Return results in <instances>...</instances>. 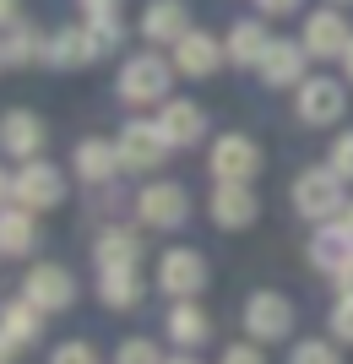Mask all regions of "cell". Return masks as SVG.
Masks as SVG:
<instances>
[{"label":"cell","mask_w":353,"mask_h":364,"mask_svg":"<svg viewBox=\"0 0 353 364\" xmlns=\"http://www.w3.org/2000/svg\"><path fill=\"white\" fill-rule=\"evenodd\" d=\"M332 6H353V0H332Z\"/></svg>","instance_id":"cell-43"},{"label":"cell","mask_w":353,"mask_h":364,"mask_svg":"<svg viewBox=\"0 0 353 364\" xmlns=\"http://www.w3.org/2000/svg\"><path fill=\"white\" fill-rule=\"evenodd\" d=\"M141 277L136 267H109V272H98V299L109 304V310H136L141 304Z\"/></svg>","instance_id":"cell-24"},{"label":"cell","mask_w":353,"mask_h":364,"mask_svg":"<svg viewBox=\"0 0 353 364\" xmlns=\"http://www.w3.org/2000/svg\"><path fill=\"white\" fill-rule=\"evenodd\" d=\"M261 213V201L250 185H212V223L217 228H250Z\"/></svg>","instance_id":"cell-19"},{"label":"cell","mask_w":353,"mask_h":364,"mask_svg":"<svg viewBox=\"0 0 353 364\" xmlns=\"http://www.w3.org/2000/svg\"><path fill=\"white\" fill-rule=\"evenodd\" d=\"M342 174L332 164L326 168H305L299 180H293V207H299V218H315V223H332V218L348 207V191H342Z\"/></svg>","instance_id":"cell-2"},{"label":"cell","mask_w":353,"mask_h":364,"mask_svg":"<svg viewBox=\"0 0 353 364\" xmlns=\"http://www.w3.org/2000/svg\"><path fill=\"white\" fill-rule=\"evenodd\" d=\"M65 201V174L44 158H33V164L16 168V207H28V213H49V207H60Z\"/></svg>","instance_id":"cell-8"},{"label":"cell","mask_w":353,"mask_h":364,"mask_svg":"<svg viewBox=\"0 0 353 364\" xmlns=\"http://www.w3.org/2000/svg\"><path fill=\"white\" fill-rule=\"evenodd\" d=\"M163 364H196V359H163Z\"/></svg>","instance_id":"cell-41"},{"label":"cell","mask_w":353,"mask_h":364,"mask_svg":"<svg viewBox=\"0 0 353 364\" xmlns=\"http://www.w3.org/2000/svg\"><path fill=\"white\" fill-rule=\"evenodd\" d=\"M104 55V44H98V33L82 22V28H60L55 38H49V65H60V71H77V65H92Z\"/></svg>","instance_id":"cell-16"},{"label":"cell","mask_w":353,"mask_h":364,"mask_svg":"<svg viewBox=\"0 0 353 364\" xmlns=\"http://www.w3.org/2000/svg\"><path fill=\"white\" fill-rule=\"evenodd\" d=\"M22 299L38 304L44 316H60V310H71V299H77V283H71V272H65V267L44 261V267H33V272H28V283H22Z\"/></svg>","instance_id":"cell-10"},{"label":"cell","mask_w":353,"mask_h":364,"mask_svg":"<svg viewBox=\"0 0 353 364\" xmlns=\"http://www.w3.org/2000/svg\"><path fill=\"white\" fill-rule=\"evenodd\" d=\"M11 353H16V343H11L6 332H0V364H11Z\"/></svg>","instance_id":"cell-39"},{"label":"cell","mask_w":353,"mask_h":364,"mask_svg":"<svg viewBox=\"0 0 353 364\" xmlns=\"http://www.w3.org/2000/svg\"><path fill=\"white\" fill-rule=\"evenodd\" d=\"M49 364H98V348L92 343H60Z\"/></svg>","instance_id":"cell-31"},{"label":"cell","mask_w":353,"mask_h":364,"mask_svg":"<svg viewBox=\"0 0 353 364\" xmlns=\"http://www.w3.org/2000/svg\"><path fill=\"white\" fill-rule=\"evenodd\" d=\"M158 131H163L169 147H196L207 136V114L190 98H169V104H158Z\"/></svg>","instance_id":"cell-13"},{"label":"cell","mask_w":353,"mask_h":364,"mask_svg":"<svg viewBox=\"0 0 353 364\" xmlns=\"http://www.w3.org/2000/svg\"><path fill=\"white\" fill-rule=\"evenodd\" d=\"M266 44H272V33L261 28V22H234V33L229 38H223V55H229L234 65H250V71H256V65H261V55H266Z\"/></svg>","instance_id":"cell-23"},{"label":"cell","mask_w":353,"mask_h":364,"mask_svg":"<svg viewBox=\"0 0 353 364\" xmlns=\"http://www.w3.org/2000/svg\"><path fill=\"white\" fill-rule=\"evenodd\" d=\"M49 60V38L38 28H28V22H16V28H6V65H38Z\"/></svg>","instance_id":"cell-26"},{"label":"cell","mask_w":353,"mask_h":364,"mask_svg":"<svg viewBox=\"0 0 353 364\" xmlns=\"http://www.w3.org/2000/svg\"><path fill=\"white\" fill-rule=\"evenodd\" d=\"M77 174H82V185H114V174H120V147L114 141H104V136H87V141H77Z\"/></svg>","instance_id":"cell-17"},{"label":"cell","mask_w":353,"mask_h":364,"mask_svg":"<svg viewBox=\"0 0 353 364\" xmlns=\"http://www.w3.org/2000/svg\"><path fill=\"white\" fill-rule=\"evenodd\" d=\"M207 168H212L217 185H250L256 174H261V147H256L250 136H239V131H229V136L212 141Z\"/></svg>","instance_id":"cell-3"},{"label":"cell","mask_w":353,"mask_h":364,"mask_svg":"<svg viewBox=\"0 0 353 364\" xmlns=\"http://www.w3.org/2000/svg\"><path fill=\"white\" fill-rule=\"evenodd\" d=\"M114 147H120V164L131 168V174H147V168H158V158L169 152V141H163L158 120H131L120 136H114Z\"/></svg>","instance_id":"cell-11"},{"label":"cell","mask_w":353,"mask_h":364,"mask_svg":"<svg viewBox=\"0 0 353 364\" xmlns=\"http://www.w3.org/2000/svg\"><path fill=\"white\" fill-rule=\"evenodd\" d=\"M174 60L163 55H131L114 76V92H120L125 104H169V82H174Z\"/></svg>","instance_id":"cell-1"},{"label":"cell","mask_w":353,"mask_h":364,"mask_svg":"<svg viewBox=\"0 0 353 364\" xmlns=\"http://www.w3.org/2000/svg\"><path fill=\"white\" fill-rule=\"evenodd\" d=\"M11 196H16V174H6V168H0V207H6Z\"/></svg>","instance_id":"cell-38"},{"label":"cell","mask_w":353,"mask_h":364,"mask_svg":"<svg viewBox=\"0 0 353 364\" xmlns=\"http://www.w3.org/2000/svg\"><path fill=\"white\" fill-rule=\"evenodd\" d=\"M342 109H348V92H342L337 76H305L299 82V98H293L299 125H337Z\"/></svg>","instance_id":"cell-5"},{"label":"cell","mask_w":353,"mask_h":364,"mask_svg":"<svg viewBox=\"0 0 353 364\" xmlns=\"http://www.w3.org/2000/svg\"><path fill=\"white\" fill-rule=\"evenodd\" d=\"M299 6H305V0H256V11H261V16H293Z\"/></svg>","instance_id":"cell-35"},{"label":"cell","mask_w":353,"mask_h":364,"mask_svg":"<svg viewBox=\"0 0 353 364\" xmlns=\"http://www.w3.org/2000/svg\"><path fill=\"white\" fill-rule=\"evenodd\" d=\"M245 332L250 343H283V337L293 332V304L288 294H277V289H256L245 299Z\"/></svg>","instance_id":"cell-4"},{"label":"cell","mask_w":353,"mask_h":364,"mask_svg":"<svg viewBox=\"0 0 353 364\" xmlns=\"http://www.w3.org/2000/svg\"><path fill=\"white\" fill-rule=\"evenodd\" d=\"M332 283H337V294H353V256L342 261L337 272H332Z\"/></svg>","instance_id":"cell-37"},{"label":"cell","mask_w":353,"mask_h":364,"mask_svg":"<svg viewBox=\"0 0 353 364\" xmlns=\"http://www.w3.org/2000/svg\"><path fill=\"white\" fill-rule=\"evenodd\" d=\"M141 33L153 38V44H180L185 33H190V6L185 0H153L147 11H141Z\"/></svg>","instance_id":"cell-18"},{"label":"cell","mask_w":353,"mask_h":364,"mask_svg":"<svg viewBox=\"0 0 353 364\" xmlns=\"http://www.w3.org/2000/svg\"><path fill=\"white\" fill-rule=\"evenodd\" d=\"M305 65H310V55H305L299 38H272L256 71H261L266 87H299V82H305Z\"/></svg>","instance_id":"cell-12"},{"label":"cell","mask_w":353,"mask_h":364,"mask_svg":"<svg viewBox=\"0 0 353 364\" xmlns=\"http://www.w3.org/2000/svg\"><path fill=\"white\" fill-rule=\"evenodd\" d=\"M114 364H163L153 337H125L120 348H114Z\"/></svg>","instance_id":"cell-27"},{"label":"cell","mask_w":353,"mask_h":364,"mask_svg":"<svg viewBox=\"0 0 353 364\" xmlns=\"http://www.w3.org/2000/svg\"><path fill=\"white\" fill-rule=\"evenodd\" d=\"M163 321H169V343H180V348H201V343L212 337V316H207L196 299H174Z\"/></svg>","instance_id":"cell-20"},{"label":"cell","mask_w":353,"mask_h":364,"mask_svg":"<svg viewBox=\"0 0 353 364\" xmlns=\"http://www.w3.org/2000/svg\"><path fill=\"white\" fill-rule=\"evenodd\" d=\"M342 71H348V82H353V44L342 49Z\"/></svg>","instance_id":"cell-40"},{"label":"cell","mask_w":353,"mask_h":364,"mask_svg":"<svg viewBox=\"0 0 353 364\" xmlns=\"http://www.w3.org/2000/svg\"><path fill=\"white\" fill-rule=\"evenodd\" d=\"M38 245V218L28 207H0V256H28Z\"/></svg>","instance_id":"cell-21"},{"label":"cell","mask_w":353,"mask_h":364,"mask_svg":"<svg viewBox=\"0 0 353 364\" xmlns=\"http://www.w3.org/2000/svg\"><path fill=\"white\" fill-rule=\"evenodd\" d=\"M326 228H332V234H337V240H342V245H348V250H353V201H348V207H342V213L332 218V223H326Z\"/></svg>","instance_id":"cell-34"},{"label":"cell","mask_w":353,"mask_h":364,"mask_svg":"<svg viewBox=\"0 0 353 364\" xmlns=\"http://www.w3.org/2000/svg\"><path fill=\"white\" fill-rule=\"evenodd\" d=\"M0 332L11 337L16 348H33V343L44 337V310L28 304V299H11L6 310H0Z\"/></svg>","instance_id":"cell-25"},{"label":"cell","mask_w":353,"mask_h":364,"mask_svg":"<svg viewBox=\"0 0 353 364\" xmlns=\"http://www.w3.org/2000/svg\"><path fill=\"white\" fill-rule=\"evenodd\" d=\"M158 289L169 294V299H196V294L207 289V261H201V250H190V245L163 250V261H158Z\"/></svg>","instance_id":"cell-6"},{"label":"cell","mask_w":353,"mask_h":364,"mask_svg":"<svg viewBox=\"0 0 353 364\" xmlns=\"http://www.w3.org/2000/svg\"><path fill=\"white\" fill-rule=\"evenodd\" d=\"M326 326H332V337H337L342 348H353V294H337V304H332Z\"/></svg>","instance_id":"cell-29"},{"label":"cell","mask_w":353,"mask_h":364,"mask_svg":"<svg viewBox=\"0 0 353 364\" xmlns=\"http://www.w3.org/2000/svg\"><path fill=\"white\" fill-rule=\"evenodd\" d=\"M305 55L310 60H342V49L353 44V28H348V16L337 11V6H326V11H310L305 16Z\"/></svg>","instance_id":"cell-9"},{"label":"cell","mask_w":353,"mask_h":364,"mask_svg":"<svg viewBox=\"0 0 353 364\" xmlns=\"http://www.w3.org/2000/svg\"><path fill=\"white\" fill-rule=\"evenodd\" d=\"M0 152H11V158L33 164V158L44 152V120H38L33 109H11V114L0 120Z\"/></svg>","instance_id":"cell-15"},{"label":"cell","mask_w":353,"mask_h":364,"mask_svg":"<svg viewBox=\"0 0 353 364\" xmlns=\"http://www.w3.org/2000/svg\"><path fill=\"white\" fill-rule=\"evenodd\" d=\"M82 6V22L87 28H109V22H120V0H77Z\"/></svg>","instance_id":"cell-30"},{"label":"cell","mask_w":353,"mask_h":364,"mask_svg":"<svg viewBox=\"0 0 353 364\" xmlns=\"http://www.w3.org/2000/svg\"><path fill=\"white\" fill-rule=\"evenodd\" d=\"M288 364H342V353L332 348L326 337H305V343L288 353Z\"/></svg>","instance_id":"cell-28"},{"label":"cell","mask_w":353,"mask_h":364,"mask_svg":"<svg viewBox=\"0 0 353 364\" xmlns=\"http://www.w3.org/2000/svg\"><path fill=\"white\" fill-rule=\"evenodd\" d=\"M169 60H174V71H180V76H196V82H201V76H212L217 65L229 60V55H223V44H217L212 33L190 28V33L180 38V44H174V55H169Z\"/></svg>","instance_id":"cell-14"},{"label":"cell","mask_w":353,"mask_h":364,"mask_svg":"<svg viewBox=\"0 0 353 364\" xmlns=\"http://www.w3.org/2000/svg\"><path fill=\"white\" fill-rule=\"evenodd\" d=\"M223 364H266L261 343H234V348H223Z\"/></svg>","instance_id":"cell-33"},{"label":"cell","mask_w":353,"mask_h":364,"mask_svg":"<svg viewBox=\"0 0 353 364\" xmlns=\"http://www.w3.org/2000/svg\"><path fill=\"white\" fill-rule=\"evenodd\" d=\"M22 22V0H0V28H16Z\"/></svg>","instance_id":"cell-36"},{"label":"cell","mask_w":353,"mask_h":364,"mask_svg":"<svg viewBox=\"0 0 353 364\" xmlns=\"http://www.w3.org/2000/svg\"><path fill=\"white\" fill-rule=\"evenodd\" d=\"M136 218H141L147 228H185V218H190V196H185V185H174V180L141 185Z\"/></svg>","instance_id":"cell-7"},{"label":"cell","mask_w":353,"mask_h":364,"mask_svg":"<svg viewBox=\"0 0 353 364\" xmlns=\"http://www.w3.org/2000/svg\"><path fill=\"white\" fill-rule=\"evenodd\" d=\"M0 65H6V38H0Z\"/></svg>","instance_id":"cell-42"},{"label":"cell","mask_w":353,"mask_h":364,"mask_svg":"<svg viewBox=\"0 0 353 364\" xmlns=\"http://www.w3.org/2000/svg\"><path fill=\"white\" fill-rule=\"evenodd\" d=\"M92 261H98V272H109V267H136L141 261V234H131V228H104L98 245H92Z\"/></svg>","instance_id":"cell-22"},{"label":"cell","mask_w":353,"mask_h":364,"mask_svg":"<svg viewBox=\"0 0 353 364\" xmlns=\"http://www.w3.org/2000/svg\"><path fill=\"white\" fill-rule=\"evenodd\" d=\"M332 168H337L342 180H353V131H342V136L332 141Z\"/></svg>","instance_id":"cell-32"}]
</instances>
